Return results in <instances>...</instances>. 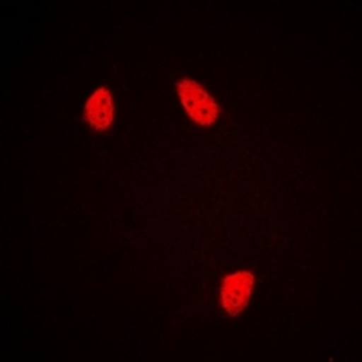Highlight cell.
I'll return each instance as SVG.
<instances>
[{
    "instance_id": "6da1fadb",
    "label": "cell",
    "mask_w": 362,
    "mask_h": 362,
    "mask_svg": "<svg viewBox=\"0 0 362 362\" xmlns=\"http://www.w3.org/2000/svg\"><path fill=\"white\" fill-rule=\"evenodd\" d=\"M176 93L192 122L203 127H212L218 122L219 103L202 83L190 78L177 80Z\"/></svg>"
},
{
    "instance_id": "7a4b0ae2",
    "label": "cell",
    "mask_w": 362,
    "mask_h": 362,
    "mask_svg": "<svg viewBox=\"0 0 362 362\" xmlns=\"http://www.w3.org/2000/svg\"><path fill=\"white\" fill-rule=\"evenodd\" d=\"M255 277L252 272L241 270L225 276L221 281V306L228 317H238L248 308L254 292Z\"/></svg>"
},
{
    "instance_id": "3957f363",
    "label": "cell",
    "mask_w": 362,
    "mask_h": 362,
    "mask_svg": "<svg viewBox=\"0 0 362 362\" xmlns=\"http://www.w3.org/2000/svg\"><path fill=\"white\" fill-rule=\"evenodd\" d=\"M83 119L89 125L90 131L105 132L115 122V102H112L111 90L107 87H100L86 102Z\"/></svg>"
}]
</instances>
